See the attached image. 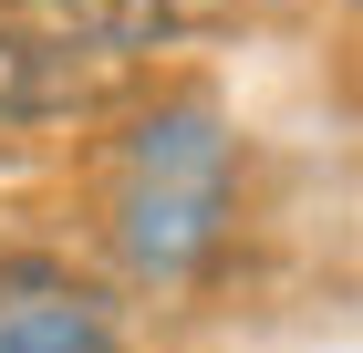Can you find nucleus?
Returning <instances> with one entry per match:
<instances>
[{"label":"nucleus","mask_w":363,"mask_h":353,"mask_svg":"<svg viewBox=\"0 0 363 353\" xmlns=\"http://www.w3.org/2000/svg\"><path fill=\"white\" fill-rule=\"evenodd\" d=\"M239 0H62V21L114 42V53H156V42H187V31H218Z\"/></svg>","instance_id":"7ed1b4c3"},{"label":"nucleus","mask_w":363,"mask_h":353,"mask_svg":"<svg viewBox=\"0 0 363 353\" xmlns=\"http://www.w3.org/2000/svg\"><path fill=\"white\" fill-rule=\"evenodd\" d=\"M135 83V53H114L94 31H31V21H0V146H52V136H84L125 104Z\"/></svg>","instance_id":"f03ea898"},{"label":"nucleus","mask_w":363,"mask_h":353,"mask_svg":"<svg viewBox=\"0 0 363 353\" xmlns=\"http://www.w3.org/2000/svg\"><path fill=\"white\" fill-rule=\"evenodd\" d=\"M0 353H114L104 312L73 291H42V301H11L0 312Z\"/></svg>","instance_id":"20e7f679"},{"label":"nucleus","mask_w":363,"mask_h":353,"mask_svg":"<svg viewBox=\"0 0 363 353\" xmlns=\"http://www.w3.org/2000/svg\"><path fill=\"white\" fill-rule=\"evenodd\" d=\"M114 249L135 281H187L228 229V136L208 104H156L114 146Z\"/></svg>","instance_id":"f257e3e1"}]
</instances>
